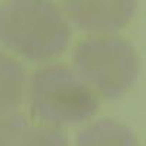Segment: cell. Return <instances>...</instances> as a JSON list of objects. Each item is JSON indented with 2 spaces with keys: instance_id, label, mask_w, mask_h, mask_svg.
Listing matches in <instances>:
<instances>
[{
  "instance_id": "obj_8",
  "label": "cell",
  "mask_w": 146,
  "mask_h": 146,
  "mask_svg": "<svg viewBox=\"0 0 146 146\" xmlns=\"http://www.w3.org/2000/svg\"><path fill=\"white\" fill-rule=\"evenodd\" d=\"M29 123L25 114L19 111H2L0 113V146H15Z\"/></svg>"
},
{
  "instance_id": "obj_7",
  "label": "cell",
  "mask_w": 146,
  "mask_h": 146,
  "mask_svg": "<svg viewBox=\"0 0 146 146\" xmlns=\"http://www.w3.org/2000/svg\"><path fill=\"white\" fill-rule=\"evenodd\" d=\"M15 146H68V139L54 126H29Z\"/></svg>"
},
{
  "instance_id": "obj_1",
  "label": "cell",
  "mask_w": 146,
  "mask_h": 146,
  "mask_svg": "<svg viewBox=\"0 0 146 146\" xmlns=\"http://www.w3.org/2000/svg\"><path fill=\"white\" fill-rule=\"evenodd\" d=\"M71 29L61 10L44 0L0 5V44L31 61H48L68 46Z\"/></svg>"
},
{
  "instance_id": "obj_2",
  "label": "cell",
  "mask_w": 146,
  "mask_h": 146,
  "mask_svg": "<svg viewBox=\"0 0 146 146\" xmlns=\"http://www.w3.org/2000/svg\"><path fill=\"white\" fill-rule=\"evenodd\" d=\"M26 94L32 114L52 126L81 123L98 109L97 96L62 64H48L35 70Z\"/></svg>"
},
{
  "instance_id": "obj_6",
  "label": "cell",
  "mask_w": 146,
  "mask_h": 146,
  "mask_svg": "<svg viewBox=\"0 0 146 146\" xmlns=\"http://www.w3.org/2000/svg\"><path fill=\"white\" fill-rule=\"evenodd\" d=\"M75 146H137L133 132L111 119L97 120L77 136Z\"/></svg>"
},
{
  "instance_id": "obj_4",
  "label": "cell",
  "mask_w": 146,
  "mask_h": 146,
  "mask_svg": "<svg viewBox=\"0 0 146 146\" xmlns=\"http://www.w3.org/2000/svg\"><path fill=\"white\" fill-rule=\"evenodd\" d=\"M136 3L120 2H67L65 12L81 29L111 32L124 26L133 17Z\"/></svg>"
},
{
  "instance_id": "obj_3",
  "label": "cell",
  "mask_w": 146,
  "mask_h": 146,
  "mask_svg": "<svg viewBox=\"0 0 146 146\" xmlns=\"http://www.w3.org/2000/svg\"><path fill=\"white\" fill-rule=\"evenodd\" d=\"M74 67L78 77L101 96L117 98L137 78L139 58L129 40L120 36H91L75 46Z\"/></svg>"
},
{
  "instance_id": "obj_5",
  "label": "cell",
  "mask_w": 146,
  "mask_h": 146,
  "mask_svg": "<svg viewBox=\"0 0 146 146\" xmlns=\"http://www.w3.org/2000/svg\"><path fill=\"white\" fill-rule=\"evenodd\" d=\"M28 77L23 65L0 51V113L15 111L28 93Z\"/></svg>"
}]
</instances>
